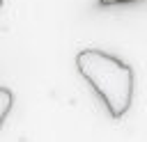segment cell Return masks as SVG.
I'll return each instance as SVG.
<instances>
[{"label": "cell", "mask_w": 147, "mask_h": 142, "mask_svg": "<svg viewBox=\"0 0 147 142\" xmlns=\"http://www.w3.org/2000/svg\"><path fill=\"white\" fill-rule=\"evenodd\" d=\"M76 66L94 94L106 103L110 117H124L133 101V69L119 57L96 48L80 50L76 55Z\"/></svg>", "instance_id": "obj_1"}, {"label": "cell", "mask_w": 147, "mask_h": 142, "mask_svg": "<svg viewBox=\"0 0 147 142\" xmlns=\"http://www.w3.org/2000/svg\"><path fill=\"white\" fill-rule=\"evenodd\" d=\"M11 105H14V94H11V89H7V87L0 85V126H2V121L7 119Z\"/></svg>", "instance_id": "obj_2"}, {"label": "cell", "mask_w": 147, "mask_h": 142, "mask_svg": "<svg viewBox=\"0 0 147 142\" xmlns=\"http://www.w3.org/2000/svg\"><path fill=\"white\" fill-rule=\"evenodd\" d=\"M129 2H138V0H99L101 7H113V5H129Z\"/></svg>", "instance_id": "obj_3"}, {"label": "cell", "mask_w": 147, "mask_h": 142, "mask_svg": "<svg viewBox=\"0 0 147 142\" xmlns=\"http://www.w3.org/2000/svg\"><path fill=\"white\" fill-rule=\"evenodd\" d=\"M0 7H2V0H0Z\"/></svg>", "instance_id": "obj_4"}]
</instances>
